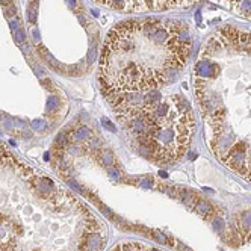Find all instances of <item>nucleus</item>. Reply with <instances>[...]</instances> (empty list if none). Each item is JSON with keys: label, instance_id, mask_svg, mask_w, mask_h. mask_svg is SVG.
Returning <instances> with one entry per match:
<instances>
[{"label": "nucleus", "instance_id": "423d86ee", "mask_svg": "<svg viewBox=\"0 0 251 251\" xmlns=\"http://www.w3.org/2000/svg\"><path fill=\"white\" fill-rule=\"evenodd\" d=\"M101 161H103L106 165H111V164H114V154H112L109 150H104V151L101 153Z\"/></svg>", "mask_w": 251, "mask_h": 251}, {"label": "nucleus", "instance_id": "2eb2a0df", "mask_svg": "<svg viewBox=\"0 0 251 251\" xmlns=\"http://www.w3.org/2000/svg\"><path fill=\"white\" fill-rule=\"evenodd\" d=\"M32 35H34V38H35V41L40 42L41 41V38H40V32H38V29H34L32 30Z\"/></svg>", "mask_w": 251, "mask_h": 251}, {"label": "nucleus", "instance_id": "7ed1b4c3", "mask_svg": "<svg viewBox=\"0 0 251 251\" xmlns=\"http://www.w3.org/2000/svg\"><path fill=\"white\" fill-rule=\"evenodd\" d=\"M37 17H38V2L34 0L29 3V8H27V20L35 24L37 23Z\"/></svg>", "mask_w": 251, "mask_h": 251}, {"label": "nucleus", "instance_id": "6ab92c4d", "mask_svg": "<svg viewBox=\"0 0 251 251\" xmlns=\"http://www.w3.org/2000/svg\"><path fill=\"white\" fill-rule=\"evenodd\" d=\"M167 191H168V194H169L171 197H174V195H175V189H172V186H169Z\"/></svg>", "mask_w": 251, "mask_h": 251}, {"label": "nucleus", "instance_id": "f8f14e48", "mask_svg": "<svg viewBox=\"0 0 251 251\" xmlns=\"http://www.w3.org/2000/svg\"><path fill=\"white\" fill-rule=\"evenodd\" d=\"M95 56H97V48H95V47H92V48H91V51H89V55H88V64H89V65L94 62Z\"/></svg>", "mask_w": 251, "mask_h": 251}, {"label": "nucleus", "instance_id": "9d476101", "mask_svg": "<svg viewBox=\"0 0 251 251\" xmlns=\"http://www.w3.org/2000/svg\"><path fill=\"white\" fill-rule=\"evenodd\" d=\"M101 123L104 124V127H106L108 130H111V132H117V129H115V125L112 124V123H111V121H109V120H108L106 117H103V118H101Z\"/></svg>", "mask_w": 251, "mask_h": 251}, {"label": "nucleus", "instance_id": "a211bd4d", "mask_svg": "<svg viewBox=\"0 0 251 251\" xmlns=\"http://www.w3.org/2000/svg\"><path fill=\"white\" fill-rule=\"evenodd\" d=\"M9 24H11V27H12V30H14V32L18 29V24H17V21H11Z\"/></svg>", "mask_w": 251, "mask_h": 251}, {"label": "nucleus", "instance_id": "aec40b11", "mask_svg": "<svg viewBox=\"0 0 251 251\" xmlns=\"http://www.w3.org/2000/svg\"><path fill=\"white\" fill-rule=\"evenodd\" d=\"M159 174H161V177H167V172H165V171H161Z\"/></svg>", "mask_w": 251, "mask_h": 251}, {"label": "nucleus", "instance_id": "412c9836", "mask_svg": "<svg viewBox=\"0 0 251 251\" xmlns=\"http://www.w3.org/2000/svg\"><path fill=\"white\" fill-rule=\"evenodd\" d=\"M0 120H2V117H0Z\"/></svg>", "mask_w": 251, "mask_h": 251}, {"label": "nucleus", "instance_id": "0eeeda50", "mask_svg": "<svg viewBox=\"0 0 251 251\" xmlns=\"http://www.w3.org/2000/svg\"><path fill=\"white\" fill-rule=\"evenodd\" d=\"M32 129L37 130V132L45 130V121H44V120H34V121H32Z\"/></svg>", "mask_w": 251, "mask_h": 251}, {"label": "nucleus", "instance_id": "39448f33", "mask_svg": "<svg viewBox=\"0 0 251 251\" xmlns=\"http://www.w3.org/2000/svg\"><path fill=\"white\" fill-rule=\"evenodd\" d=\"M59 108V100L56 97H50L47 100V106H45V112L47 114H51V112H56Z\"/></svg>", "mask_w": 251, "mask_h": 251}, {"label": "nucleus", "instance_id": "dca6fc26", "mask_svg": "<svg viewBox=\"0 0 251 251\" xmlns=\"http://www.w3.org/2000/svg\"><path fill=\"white\" fill-rule=\"evenodd\" d=\"M151 185V180H148V179H145V180H142V186L144 188H148Z\"/></svg>", "mask_w": 251, "mask_h": 251}, {"label": "nucleus", "instance_id": "6e6552de", "mask_svg": "<svg viewBox=\"0 0 251 251\" xmlns=\"http://www.w3.org/2000/svg\"><path fill=\"white\" fill-rule=\"evenodd\" d=\"M14 35H15V40L18 44H23V42L26 41V35H24V32L21 30V29H17L15 32H14Z\"/></svg>", "mask_w": 251, "mask_h": 251}, {"label": "nucleus", "instance_id": "f3484780", "mask_svg": "<svg viewBox=\"0 0 251 251\" xmlns=\"http://www.w3.org/2000/svg\"><path fill=\"white\" fill-rule=\"evenodd\" d=\"M67 3H68L70 8H74V6L77 5V0H67Z\"/></svg>", "mask_w": 251, "mask_h": 251}, {"label": "nucleus", "instance_id": "f257e3e1", "mask_svg": "<svg viewBox=\"0 0 251 251\" xmlns=\"http://www.w3.org/2000/svg\"><path fill=\"white\" fill-rule=\"evenodd\" d=\"M195 73H197V77H215L218 74V67L215 64H210L209 61H200L197 62V67H195Z\"/></svg>", "mask_w": 251, "mask_h": 251}, {"label": "nucleus", "instance_id": "1a4fd4ad", "mask_svg": "<svg viewBox=\"0 0 251 251\" xmlns=\"http://www.w3.org/2000/svg\"><path fill=\"white\" fill-rule=\"evenodd\" d=\"M213 228H215L216 232H222V230H224V221L219 219V218H216V219L213 221Z\"/></svg>", "mask_w": 251, "mask_h": 251}, {"label": "nucleus", "instance_id": "ddd939ff", "mask_svg": "<svg viewBox=\"0 0 251 251\" xmlns=\"http://www.w3.org/2000/svg\"><path fill=\"white\" fill-rule=\"evenodd\" d=\"M242 11H244V12H250L251 11V0H244V3H242Z\"/></svg>", "mask_w": 251, "mask_h": 251}, {"label": "nucleus", "instance_id": "4468645a", "mask_svg": "<svg viewBox=\"0 0 251 251\" xmlns=\"http://www.w3.org/2000/svg\"><path fill=\"white\" fill-rule=\"evenodd\" d=\"M154 238H156V239H157V241H159L161 244H169V242H168V239H167V238H165L164 235H161V233H157V232H156V235H154Z\"/></svg>", "mask_w": 251, "mask_h": 251}, {"label": "nucleus", "instance_id": "20e7f679", "mask_svg": "<svg viewBox=\"0 0 251 251\" xmlns=\"http://www.w3.org/2000/svg\"><path fill=\"white\" fill-rule=\"evenodd\" d=\"M92 136V133H91V130L88 129V127H80V129H77L74 133H73V139L74 141H83V139H88V138H91Z\"/></svg>", "mask_w": 251, "mask_h": 251}, {"label": "nucleus", "instance_id": "f03ea898", "mask_svg": "<svg viewBox=\"0 0 251 251\" xmlns=\"http://www.w3.org/2000/svg\"><path fill=\"white\" fill-rule=\"evenodd\" d=\"M195 210L200 213V215H203V216H207L210 215L212 212H213V207L210 206L207 201H204V200H197V203H195Z\"/></svg>", "mask_w": 251, "mask_h": 251}, {"label": "nucleus", "instance_id": "9b49d317", "mask_svg": "<svg viewBox=\"0 0 251 251\" xmlns=\"http://www.w3.org/2000/svg\"><path fill=\"white\" fill-rule=\"evenodd\" d=\"M242 222L245 225H251V212H244L242 213Z\"/></svg>", "mask_w": 251, "mask_h": 251}]
</instances>
